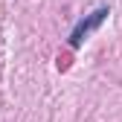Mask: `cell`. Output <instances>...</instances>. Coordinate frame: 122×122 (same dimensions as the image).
Masks as SVG:
<instances>
[{"mask_svg":"<svg viewBox=\"0 0 122 122\" xmlns=\"http://www.w3.org/2000/svg\"><path fill=\"white\" fill-rule=\"evenodd\" d=\"M108 15H111V9H108V6H99L96 12H90L87 18H81L79 23L73 26V32H70V41H67V44H70L73 50H79L81 44H84V38L93 32L96 26H102V23H105V18H108Z\"/></svg>","mask_w":122,"mask_h":122,"instance_id":"obj_1","label":"cell"}]
</instances>
